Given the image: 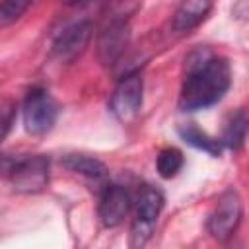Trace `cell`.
<instances>
[{"mask_svg": "<svg viewBox=\"0 0 249 249\" xmlns=\"http://www.w3.org/2000/svg\"><path fill=\"white\" fill-rule=\"evenodd\" d=\"M231 86L230 62L208 49H196L187 58V74L179 93L183 111H198L218 103Z\"/></svg>", "mask_w": 249, "mask_h": 249, "instance_id": "1", "label": "cell"}, {"mask_svg": "<svg viewBox=\"0 0 249 249\" xmlns=\"http://www.w3.org/2000/svg\"><path fill=\"white\" fill-rule=\"evenodd\" d=\"M142 91H144V80L140 72H130L126 74L115 88L111 95V111L113 115L126 123L132 121L142 107Z\"/></svg>", "mask_w": 249, "mask_h": 249, "instance_id": "6", "label": "cell"}, {"mask_svg": "<svg viewBox=\"0 0 249 249\" xmlns=\"http://www.w3.org/2000/svg\"><path fill=\"white\" fill-rule=\"evenodd\" d=\"M163 193L152 185H144L134 202V220H132V247L140 249L146 239L152 235V230L158 222V216L163 208Z\"/></svg>", "mask_w": 249, "mask_h": 249, "instance_id": "4", "label": "cell"}, {"mask_svg": "<svg viewBox=\"0 0 249 249\" xmlns=\"http://www.w3.org/2000/svg\"><path fill=\"white\" fill-rule=\"evenodd\" d=\"M247 132H249V113L239 109L235 111L226 126H224V134L220 138V142L226 146V148H231V150H239L247 138Z\"/></svg>", "mask_w": 249, "mask_h": 249, "instance_id": "12", "label": "cell"}, {"mask_svg": "<svg viewBox=\"0 0 249 249\" xmlns=\"http://www.w3.org/2000/svg\"><path fill=\"white\" fill-rule=\"evenodd\" d=\"M62 165L68 171L78 173V175H82L86 179H91L95 183H101L107 177V167L97 158H91V156H86V154H68L62 160Z\"/></svg>", "mask_w": 249, "mask_h": 249, "instance_id": "11", "label": "cell"}, {"mask_svg": "<svg viewBox=\"0 0 249 249\" xmlns=\"http://www.w3.org/2000/svg\"><path fill=\"white\" fill-rule=\"evenodd\" d=\"M21 115H23L25 130L33 136H41L54 126L58 117V105L47 89L31 88L23 99Z\"/></svg>", "mask_w": 249, "mask_h": 249, "instance_id": "3", "label": "cell"}, {"mask_svg": "<svg viewBox=\"0 0 249 249\" xmlns=\"http://www.w3.org/2000/svg\"><path fill=\"white\" fill-rule=\"evenodd\" d=\"M183 154L181 150L173 148V146H167L163 150H160L158 158H156V167H158V173L163 177V179H171L175 177L181 169H183Z\"/></svg>", "mask_w": 249, "mask_h": 249, "instance_id": "14", "label": "cell"}, {"mask_svg": "<svg viewBox=\"0 0 249 249\" xmlns=\"http://www.w3.org/2000/svg\"><path fill=\"white\" fill-rule=\"evenodd\" d=\"M29 8V2H19V0H2L0 2V25L6 27L12 21H16L25 10Z\"/></svg>", "mask_w": 249, "mask_h": 249, "instance_id": "15", "label": "cell"}, {"mask_svg": "<svg viewBox=\"0 0 249 249\" xmlns=\"http://www.w3.org/2000/svg\"><path fill=\"white\" fill-rule=\"evenodd\" d=\"M4 175L18 193H37L49 181V158L41 154L4 158Z\"/></svg>", "mask_w": 249, "mask_h": 249, "instance_id": "2", "label": "cell"}, {"mask_svg": "<svg viewBox=\"0 0 249 249\" xmlns=\"http://www.w3.org/2000/svg\"><path fill=\"white\" fill-rule=\"evenodd\" d=\"M91 39V21L89 19H76L64 25L53 39V53L62 62L76 60L88 47Z\"/></svg>", "mask_w": 249, "mask_h": 249, "instance_id": "7", "label": "cell"}, {"mask_svg": "<svg viewBox=\"0 0 249 249\" xmlns=\"http://www.w3.org/2000/svg\"><path fill=\"white\" fill-rule=\"evenodd\" d=\"M231 249H241V247H231Z\"/></svg>", "mask_w": 249, "mask_h": 249, "instance_id": "16", "label": "cell"}, {"mask_svg": "<svg viewBox=\"0 0 249 249\" xmlns=\"http://www.w3.org/2000/svg\"><path fill=\"white\" fill-rule=\"evenodd\" d=\"M132 208V198L128 191L121 185H103L99 195V218L103 226L117 228Z\"/></svg>", "mask_w": 249, "mask_h": 249, "instance_id": "9", "label": "cell"}, {"mask_svg": "<svg viewBox=\"0 0 249 249\" xmlns=\"http://www.w3.org/2000/svg\"><path fill=\"white\" fill-rule=\"evenodd\" d=\"M126 14H115L109 18V21L103 25L99 39H97V54L103 64H115L121 54L124 53L128 45V25H126Z\"/></svg>", "mask_w": 249, "mask_h": 249, "instance_id": "8", "label": "cell"}, {"mask_svg": "<svg viewBox=\"0 0 249 249\" xmlns=\"http://www.w3.org/2000/svg\"><path fill=\"white\" fill-rule=\"evenodd\" d=\"M179 134H181V138H183L185 142H189V144L195 146V148H200V150L208 152L210 156H220V152H222V148H224V144L220 142V138L208 136L204 130H200V128L195 126V124H185V126H181V128H179Z\"/></svg>", "mask_w": 249, "mask_h": 249, "instance_id": "13", "label": "cell"}, {"mask_svg": "<svg viewBox=\"0 0 249 249\" xmlns=\"http://www.w3.org/2000/svg\"><path fill=\"white\" fill-rule=\"evenodd\" d=\"M212 10V4L210 2H204V0H189V2H181L173 14V19H171V27L177 31V33H189L193 31L196 25H200L208 12Z\"/></svg>", "mask_w": 249, "mask_h": 249, "instance_id": "10", "label": "cell"}, {"mask_svg": "<svg viewBox=\"0 0 249 249\" xmlns=\"http://www.w3.org/2000/svg\"><path fill=\"white\" fill-rule=\"evenodd\" d=\"M241 216H243V202H241L239 193L235 189L224 191L218 196V200L208 216V222H206L208 233L216 241L231 239L233 231L237 230V226L241 222Z\"/></svg>", "mask_w": 249, "mask_h": 249, "instance_id": "5", "label": "cell"}]
</instances>
